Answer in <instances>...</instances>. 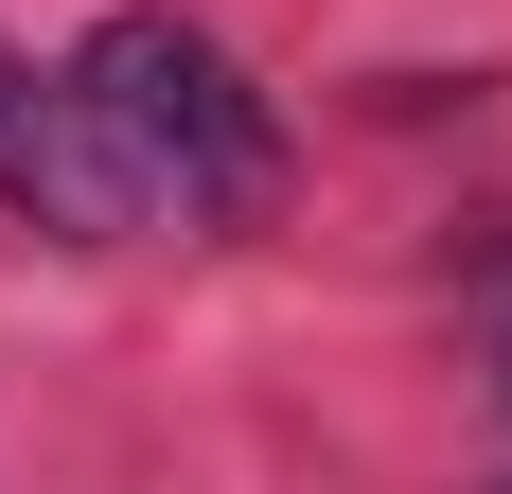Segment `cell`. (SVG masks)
I'll use <instances>...</instances> for the list:
<instances>
[{"label":"cell","mask_w":512,"mask_h":494,"mask_svg":"<svg viewBox=\"0 0 512 494\" xmlns=\"http://www.w3.org/2000/svg\"><path fill=\"white\" fill-rule=\"evenodd\" d=\"M71 106H89V142H106V177H124L142 230H159V212H177V230H248V212L283 195L265 89L195 36V18H159V0H124V18L71 53Z\"/></svg>","instance_id":"1"}]
</instances>
